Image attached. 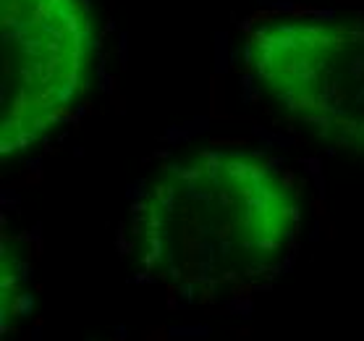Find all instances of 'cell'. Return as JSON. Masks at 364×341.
I'll return each instance as SVG.
<instances>
[{
  "label": "cell",
  "instance_id": "1",
  "mask_svg": "<svg viewBox=\"0 0 364 341\" xmlns=\"http://www.w3.org/2000/svg\"><path fill=\"white\" fill-rule=\"evenodd\" d=\"M301 187L252 150H199L149 179L132 210L134 255L152 281L218 297L273 276L301 234Z\"/></svg>",
  "mask_w": 364,
  "mask_h": 341
},
{
  "label": "cell",
  "instance_id": "2",
  "mask_svg": "<svg viewBox=\"0 0 364 341\" xmlns=\"http://www.w3.org/2000/svg\"><path fill=\"white\" fill-rule=\"evenodd\" d=\"M247 66L289 121L364 160V19H259L247 34Z\"/></svg>",
  "mask_w": 364,
  "mask_h": 341
},
{
  "label": "cell",
  "instance_id": "3",
  "mask_svg": "<svg viewBox=\"0 0 364 341\" xmlns=\"http://www.w3.org/2000/svg\"><path fill=\"white\" fill-rule=\"evenodd\" d=\"M0 155L18 158L74 116L95 68L87 0H0Z\"/></svg>",
  "mask_w": 364,
  "mask_h": 341
}]
</instances>
